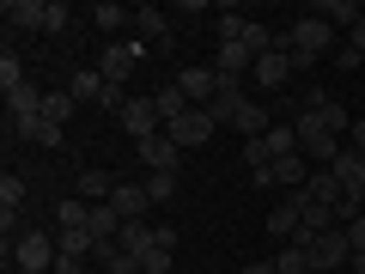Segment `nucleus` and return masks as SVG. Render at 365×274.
I'll use <instances>...</instances> for the list:
<instances>
[{"label": "nucleus", "mask_w": 365, "mask_h": 274, "mask_svg": "<svg viewBox=\"0 0 365 274\" xmlns=\"http://www.w3.org/2000/svg\"><path fill=\"white\" fill-rule=\"evenodd\" d=\"M280 49L292 55V67H311L317 55H329V49H335V25H323L317 13H304V19H292V31L280 37Z\"/></svg>", "instance_id": "1"}, {"label": "nucleus", "mask_w": 365, "mask_h": 274, "mask_svg": "<svg viewBox=\"0 0 365 274\" xmlns=\"http://www.w3.org/2000/svg\"><path fill=\"white\" fill-rule=\"evenodd\" d=\"M13 250V268H37V274H55V262H61V244H55L49 232H19Z\"/></svg>", "instance_id": "2"}, {"label": "nucleus", "mask_w": 365, "mask_h": 274, "mask_svg": "<svg viewBox=\"0 0 365 274\" xmlns=\"http://www.w3.org/2000/svg\"><path fill=\"white\" fill-rule=\"evenodd\" d=\"M353 262V244H347V225H335V232L311 238V274H335Z\"/></svg>", "instance_id": "3"}, {"label": "nucleus", "mask_w": 365, "mask_h": 274, "mask_svg": "<svg viewBox=\"0 0 365 274\" xmlns=\"http://www.w3.org/2000/svg\"><path fill=\"white\" fill-rule=\"evenodd\" d=\"M134 153H140V165H146V171H170V177L182 171V146L170 141L165 128H158V134H146V141H134Z\"/></svg>", "instance_id": "4"}, {"label": "nucleus", "mask_w": 365, "mask_h": 274, "mask_svg": "<svg viewBox=\"0 0 365 274\" xmlns=\"http://www.w3.org/2000/svg\"><path fill=\"white\" fill-rule=\"evenodd\" d=\"M213 128H220V122H213L207 110H189V116H177V122H170L165 134H170V141L182 146V153H189V146H207V134H213Z\"/></svg>", "instance_id": "5"}, {"label": "nucleus", "mask_w": 365, "mask_h": 274, "mask_svg": "<svg viewBox=\"0 0 365 274\" xmlns=\"http://www.w3.org/2000/svg\"><path fill=\"white\" fill-rule=\"evenodd\" d=\"M134 61H140V43H110L104 61H98V73H104V86H128Z\"/></svg>", "instance_id": "6"}, {"label": "nucleus", "mask_w": 365, "mask_h": 274, "mask_svg": "<svg viewBox=\"0 0 365 274\" xmlns=\"http://www.w3.org/2000/svg\"><path fill=\"white\" fill-rule=\"evenodd\" d=\"M304 196L317 201V208H329V213H341V201H347V189H341V177L329 165H317L311 177H304Z\"/></svg>", "instance_id": "7"}, {"label": "nucleus", "mask_w": 365, "mask_h": 274, "mask_svg": "<svg viewBox=\"0 0 365 274\" xmlns=\"http://www.w3.org/2000/svg\"><path fill=\"white\" fill-rule=\"evenodd\" d=\"M213 73H220V79H237V86H244V79L256 73V55H250L244 43H220V49H213Z\"/></svg>", "instance_id": "8"}, {"label": "nucleus", "mask_w": 365, "mask_h": 274, "mask_svg": "<svg viewBox=\"0 0 365 274\" xmlns=\"http://www.w3.org/2000/svg\"><path fill=\"white\" fill-rule=\"evenodd\" d=\"M177 86L189 91V104H195V110H207L213 98H220V73H213V67H182Z\"/></svg>", "instance_id": "9"}, {"label": "nucleus", "mask_w": 365, "mask_h": 274, "mask_svg": "<svg viewBox=\"0 0 365 274\" xmlns=\"http://www.w3.org/2000/svg\"><path fill=\"white\" fill-rule=\"evenodd\" d=\"M110 213H116V220H146V213H153V196H146V183H116V196H110Z\"/></svg>", "instance_id": "10"}, {"label": "nucleus", "mask_w": 365, "mask_h": 274, "mask_svg": "<svg viewBox=\"0 0 365 274\" xmlns=\"http://www.w3.org/2000/svg\"><path fill=\"white\" fill-rule=\"evenodd\" d=\"M250 79H256L262 91H280V86L292 79V55H287V49H268V55H256V73H250Z\"/></svg>", "instance_id": "11"}, {"label": "nucleus", "mask_w": 365, "mask_h": 274, "mask_svg": "<svg viewBox=\"0 0 365 274\" xmlns=\"http://www.w3.org/2000/svg\"><path fill=\"white\" fill-rule=\"evenodd\" d=\"M341 177V189H347V201H365V153H353V146H341V158L329 165Z\"/></svg>", "instance_id": "12"}, {"label": "nucleus", "mask_w": 365, "mask_h": 274, "mask_svg": "<svg viewBox=\"0 0 365 274\" xmlns=\"http://www.w3.org/2000/svg\"><path fill=\"white\" fill-rule=\"evenodd\" d=\"M0 19H6L13 31H43V25H49V0H6Z\"/></svg>", "instance_id": "13"}, {"label": "nucleus", "mask_w": 365, "mask_h": 274, "mask_svg": "<svg viewBox=\"0 0 365 274\" xmlns=\"http://www.w3.org/2000/svg\"><path fill=\"white\" fill-rule=\"evenodd\" d=\"M116 122L134 134V141H146V134H158V128H165V122H158V110H153V98H128V110H122Z\"/></svg>", "instance_id": "14"}, {"label": "nucleus", "mask_w": 365, "mask_h": 274, "mask_svg": "<svg viewBox=\"0 0 365 274\" xmlns=\"http://www.w3.org/2000/svg\"><path fill=\"white\" fill-rule=\"evenodd\" d=\"M153 110H158V122H165V128H170V122H177V116H189V110H195V104H189V91H182L177 79H165V86L153 91Z\"/></svg>", "instance_id": "15"}, {"label": "nucleus", "mask_w": 365, "mask_h": 274, "mask_svg": "<svg viewBox=\"0 0 365 274\" xmlns=\"http://www.w3.org/2000/svg\"><path fill=\"white\" fill-rule=\"evenodd\" d=\"M110 196H116V177H110V171H98V165H86V171H79V201L104 208Z\"/></svg>", "instance_id": "16"}, {"label": "nucleus", "mask_w": 365, "mask_h": 274, "mask_svg": "<svg viewBox=\"0 0 365 274\" xmlns=\"http://www.w3.org/2000/svg\"><path fill=\"white\" fill-rule=\"evenodd\" d=\"M13 134L19 141H31V146H61V122H49V116H25V122H13Z\"/></svg>", "instance_id": "17"}, {"label": "nucleus", "mask_w": 365, "mask_h": 274, "mask_svg": "<svg viewBox=\"0 0 365 274\" xmlns=\"http://www.w3.org/2000/svg\"><path fill=\"white\" fill-rule=\"evenodd\" d=\"M299 213H304V189H292V196L268 213V232L274 238H292V232H299Z\"/></svg>", "instance_id": "18"}, {"label": "nucleus", "mask_w": 365, "mask_h": 274, "mask_svg": "<svg viewBox=\"0 0 365 274\" xmlns=\"http://www.w3.org/2000/svg\"><path fill=\"white\" fill-rule=\"evenodd\" d=\"M304 13H317V19H323V25H347V31L359 25V19H365L359 6H353V0H311Z\"/></svg>", "instance_id": "19"}, {"label": "nucleus", "mask_w": 365, "mask_h": 274, "mask_svg": "<svg viewBox=\"0 0 365 274\" xmlns=\"http://www.w3.org/2000/svg\"><path fill=\"white\" fill-rule=\"evenodd\" d=\"M6 116H13V122H25V116H43V91L31 86V79L6 91Z\"/></svg>", "instance_id": "20"}, {"label": "nucleus", "mask_w": 365, "mask_h": 274, "mask_svg": "<svg viewBox=\"0 0 365 274\" xmlns=\"http://www.w3.org/2000/svg\"><path fill=\"white\" fill-rule=\"evenodd\" d=\"M91 262H98L104 274H146V268H140V262H134L122 244H98V250H91Z\"/></svg>", "instance_id": "21"}, {"label": "nucleus", "mask_w": 365, "mask_h": 274, "mask_svg": "<svg viewBox=\"0 0 365 274\" xmlns=\"http://www.w3.org/2000/svg\"><path fill=\"white\" fill-rule=\"evenodd\" d=\"M91 19H98V31H104V37H116L122 25H134V6H122V0H98V6H91Z\"/></svg>", "instance_id": "22"}, {"label": "nucleus", "mask_w": 365, "mask_h": 274, "mask_svg": "<svg viewBox=\"0 0 365 274\" xmlns=\"http://www.w3.org/2000/svg\"><path fill=\"white\" fill-rule=\"evenodd\" d=\"M262 153L268 158H292L299 153V128H292V122H274V128L262 134Z\"/></svg>", "instance_id": "23"}, {"label": "nucleus", "mask_w": 365, "mask_h": 274, "mask_svg": "<svg viewBox=\"0 0 365 274\" xmlns=\"http://www.w3.org/2000/svg\"><path fill=\"white\" fill-rule=\"evenodd\" d=\"M134 31H140L146 43H158V49L170 43V25H165V13H158V6H134Z\"/></svg>", "instance_id": "24"}, {"label": "nucleus", "mask_w": 365, "mask_h": 274, "mask_svg": "<svg viewBox=\"0 0 365 274\" xmlns=\"http://www.w3.org/2000/svg\"><path fill=\"white\" fill-rule=\"evenodd\" d=\"M122 250H128L134 262L146 256V250H153V220H122V238H116Z\"/></svg>", "instance_id": "25"}, {"label": "nucleus", "mask_w": 365, "mask_h": 274, "mask_svg": "<svg viewBox=\"0 0 365 274\" xmlns=\"http://www.w3.org/2000/svg\"><path fill=\"white\" fill-rule=\"evenodd\" d=\"M268 262H274L280 274H311V244H280Z\"/></svg>", "instance_id": "26"}, {"label": "nucleus", "mask_w": 365, "mask_h": 274, "mask_svg": "<svg viewBox=\"0 0 365 274\" xmlns=\"http://www.w3.org/2000/svg\"><path fill=\"white\" fill-rule=\"evenodd\" d=\"M67 91H73V104H98V98H104V73H98V67H79L73 79H67Z\"/></svg>", "instance_id": "27"}, {"label": "nucleus", "mask_w": 365, "mask_h": 274, "mask_svg": "<svg viewBox=\"0 0 365 274\" xmlns=\"http://www.w3.org/2000/svg\"><path fill=\"white\" fill-rule=\"evenodd\" d=\"M19 208H25V177H0V220H19Z\"/></svg>", "instance_id": "28"}, {"label": "nucleus", "mask_w": 365, "mask_h": 274, "mask_svg": "<svg viewBox=\"0 0 365 274\" xmlns=\"http://www.w3.org/2000/svg\"><path fill=\"white\" fill-rule=\"evenodd\" d=\"M213 31H220V43H244V37H250V19L237 13V6H220V19H213Z\"/></svg>", "instance_id": "29"}, {"label": "nucleus", "mask_w": 365, "mask_h": 274, "mask_svg": "<svg viewBox=\"0 0 365 274\" xmlns=\"http://www.w3.org/2000/svg\"><path fill=\"white\" fill-rule=\"evenodd\" d=\"M146 196H153V208H170L177 201V177L170 171H146Z\"/></svg>", "instance_id": "30"}, {"label": "nucleus", "mask_w": 365, "mask_h": 274, "mask_svg": "<svg viewBox=\"0 0 365 274\" xmlns=\"http://www.w3.org/2000/svg\"><path fill=\"white\" fill-rule=\"evenodd\" d=\"M304 153H292V158H274V183H287V189H304Z\"/></svg>", "instance_id": "31"}, {"label": "nucleus", "mask_w": 365, "mask_h": 274, "mask_svg": "<svg viewBox=\"0 0 365 274\" xmlns=\"http://www.w3.org/2000/svg\"><path fill=\"white\" fill-rule=\"evenodd\" d=\"M91 238H98V244H116V238H122V220L110 213V201H104V208H91Z\"/></svg>", "instance_id": "32"}, {"label": "nucleus", "mask_w": 365, "mask_h": 274, "mask_svg": "<svg viewBox=\"0 0 365 274\" xmlns=\"http://www.w3.org/2000/svg\"><path fill=\"white\" fill-rule=\"evenodd\" d=\"M43 116L67 128V116H73V91H43Z\"/></svg>", "instance_id": "33"}, {"label": "nucleus", "mask_w": 365, "mask_h": 274, "mask_svg": "<svg viewBox=\"0 0 365 274\" xmlns=\"http://www.w3.org/2000/svg\"><path fill=\"white\" fill-rule=\"evenodd\" d=\"M0 86H6V91H13V86H25V61H19L13 49L0 55Z\"/></svg>", "instance_id": "34"}, {"label": "nucleus", "mask_w": 365, "mask_h": 274, "mask_svg": "<svg viewBox=\"0 0 365 274\" xmlns=\"http://www.w3.org/2000/svg\"><path fill=\"white\" fill-rule=\"evenodd\" d=\"M67 25H73V6H67V0H49V25L43 31H67Z\"/></svg>", "instance_id": "35"}, {"label": "nucleus", "mask_w": 365, "mask_h": 274, "mask_svg": "<svg viewBox=\"0 0 365 274\" xmlns=\"http://www.w3.org/2000/svg\"><path fill=\"white\" fill-rule=\"evenodd\" d=\"M153 244L158 250H177V225H153Z\"/></svg>", "instance_id": "36"}, {"label": "nucleus", "mask_w": 365, "mask_h": 274, "mask_svg": "<svg viewBox=\"0 0 365 274\" xmlns=\"http://www.w3.org/2000/svg\"><path fill=\"white\" fill-rule=\"evenodd\" d=\"M55 274H86V256H61V262H55Z\"/></svg>", "instance_id": "37"}, {"label": "nucleus", "mask_w": 365, "mask_h": 274, "mask_svg": "<svg viewBox=\"0 0 365 274\" xmlns=\"http://www.w3.org/2000/svg\"><path fill=\"white\" fill-rule=\"evenodd\" d=\"M347 49H353V55H365V19H359L353 31H347Z\"/></svg>", "instance_id": "38"}, {"label": "nucleus", "mask_w": 365, "mask_h": 274, "mask_svg": "<svg viewBox=\"0 0 365 274\" xmlns=\"http://www.w3.org/2000/svg\"><path fill=\"white\" fill-rule=\"evenodd\" d=\"M347 244H353V250H365V213H359V220L347 225Z\"/></svg>", "instance_id": "39"}, {"label": "nucleus", "mask_w": 365, "mask_h": 274, "mask_svg": "<svg viewBox=\"0 0 365 274\" xmlns=\"http://www.w3.org/2000/svg\"><path fill=\"white\" fill-rule=\"evenodd\" d=\"M353 153H365V116H353Z\"/></svg>", "instance_id": "40"}, {"label": "nucleus", "mask_w": 365, "mask_h": 274, "mask_svg": "<svg viewBox=\"0 0 365 274\" xmlns=\"http://www.w3.org/2000/svg\"><path fill=\"white\" fill-rule=\"evenodd\" d=\"M244 274H280L274 262H244Z\"/></svg>", "instance_id": "41"}, {"label": "nucleus", "mask_w": 365, "mask_h": 274, "mask_svg": "<svg viewBox=\"0 0 365 274\" xmlns=\"http://www.w3.org/2000/svg\"><path fill=\"white\" fill-rule=\"evenodd\" d=\"M353 274H365V250H353Z\"/></svg>", "instance_id": "42"}, {"label": "nucleus", "mask_w": 365, "mask_h": 274, "mask_svg": "<svg viewBox=\"0 0 365 274\" xmlns=\"http://www.w3.org/2000/svg\"><path fill=\"white\" fill-rule=\"evenodd\" d=\"M13 274H37V268H13Z\"/></svg>", "instance_id": "43"}]
</instances>
